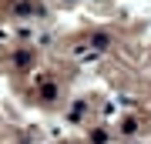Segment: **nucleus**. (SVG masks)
<instances>
[{
    "label": "nucleus",
    "instance_id": "1",
    "mask_svg": "<svg viewBox=\"0 0 151 144\" xmlns=\"http://www.w3.org/2000/svg\"><path fill=\"white\" fill-rule=\"evenodd\" d=\"M108 44H111V37H108V34H97V37H94V47H97V50H104Z\"/></svg>",
    "mask_w": 151,
    "mask_h": 144
}]
</instances>
